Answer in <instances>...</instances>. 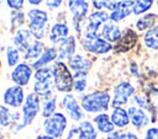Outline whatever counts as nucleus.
I'll return each instance as SVG.
<instances>
[{
    "instance_id": "obj_44",
    "label": "nucleus",
    "mask_w": 158,
    "mask_h": 139,
    "mask_svg": "<svg viewBox=\"0 0 158 139\" xmlns=\"http://www.w3.org/2000/svg\"><path fill=\"white\" fill-rule=\"evenodd\" d=\"M36 139H54V138H52V137H49L47 134H43V135H38Z\"/></svg>"
},
{
    "instance_id": "obj_33",
    "label": "nucleus",
    "mask_w": 158,
    "mask_h": 139,
    "mask_svg": "<svg viewBox=\"0 0 158 139\" xmlns=\"http://www.w3.org/2000/svg\"><path fill=\"white\" fill-rule=\"evenodd\" d=\"M10 23H11V30L16 28V27H21L25 23V15L21 10H12L11 16H10Z\"/></svg>"
},
{
    "instance_id": "obj_17",
    "label": "nucleus",
    "mask_w": 158,
    "mask_h": 139,
    "mask_svg": "<svg viewBox=\"0 0 158 139\" xmlns=\"http://www.w3.org/2000/svg\"><path fill=\"white\" fill-rule=\"evenodd\" d=\"M136 42H137V34L132 30H126L123 36H121V38L117 41V43H116L114 49L116 52H118V53L127 52L128 49H131L135 46Z\"/></svg>"
},
{
    "instance_id": "obj_48",
    "label": "nucleus",
    "mask_w": 158,
    "mask_h": 139,
    "mask_svg": "<svg viewBox=\"0 0 158 139\" xmlns=\"http://www.w3.org/2000/svg\"><path fill=\"white\" fill-rule=\"evenodd\" d=\"M77 139H78V138H77Z\"/></svg>"
},
{
    "instance_id": "obj_42",
    "label": "nucleus",
    "mask_w": 158,
    "mask_h": 139,
    "mask_svg": "<svg viewBox=\"0 0 158 139\" xmlns=\"http://www.w3.org/2000/svg\"><path fill=\"white\" fill-rule=\"evenodd\" d=\"M120 132H116V130H114L112 133H110V134H107V138L106 139H120Z\"/></svg>"
},
{
    "instance_id": "obj_11",
    "label": "nucleus",
    "mask_w": 158,
    "mask_h": 139,
    "mask_svg": "<svg viewBox=\"0 0 158 139\" xmlns=\"http://www.w3.org/2000/svg\"><path fill=\"white\" fill-rule=\"evenodd\" d=\"M32 76V66L27 63H20L16 65L11 73V80L17 86H26L30 82V79Z\"/></svg>"
},
{
    "instance_id": "obj_36",
    "label": "nucleus",
    "mask_w": 158,
    "mask_h": 139,
    "mask_svg": "<svg viewBox=\"0 0 158 139\" xmlns=\"http://www.w3.org/2000/svg\"><path fill=\"white\" fill-rule=\"evenodd\" d=\"M154 18H156L154 15H146V16H143L142 18H139L137 21V28L139 31H143V30L151 27L153 25V22H154Z\"/></svg>"
},
{
    "instance_id": "obj_20",
    "label": "nucleus",
    "mask_w": 158,
    "mask_h": 139,
    "mask_svg": "<svg viewBox=\"0 0 158 139\" xmlns=\"http://www.w3.org/2000/svg\"><path fill=\"white\" fill-rule=\"evenodd\" d=\"M128 112V117H130V122L136 127V128H142L144 125L148 124V117L147 114L143 112V109L137 108V107H130L127 109Z\"/></svg>"
},
{
    "instance_id": "obj_21",
    "label": "nucleus",
    "mask_w": 158,
    "mask_h": 139,
    "mask_svg": "<svg viewBox=\"0 0 158 139\" xmlns=\"http://www.w3.org/2000/svg\"><path fill=\"white\" fill-rule=\"evenodd\" d=\"M94 122L96 124V128L99 132L104 133V134H110L114 132L115 129V125L111 121V118L106 114V113H99L95 118H94Z\"/></svg>"
},
{
    "instance_id": "obj_39",
    "label": "nucleus",
    "mask_w": 158,
    "mask_h": 139,
    "mask_svg": "<svg viewBox=\"0 0 158 139\" xmlns=\"http://www.w3.org/2000/svg\"><path fill=\"white\" fill-rule=\"evenodd\" d=\"M144 139H158V128H149L146 132Z\"/></svg>"
},
{
    "instance_id": "obj_34",
    "label": "nucleus",
    "mask_w": 158,
    "mask_h": 139,
    "mask_svg": "<svg viewBox=\"0 0 158 139\" xmlns=\"http://www.w3.org/2000/svg\"><path fill=\"white\" fill-rule=\"evenodd\" d=\"M91 1H93V6L98 9V11H100L101 9H109L112 11L117 4L115 0H91Z\"/></svg>"
},
{
    "instance_id": "obj_24",
    "label": "nucleus",
    "mask_w": 158,
    "mask_h": 139,
    "mask_svg": "<svg viewBox=\"0 0 158 139\" xmlns=\"http://www.w3.org/2000/svg\"><path fill=\"white\" fill-rule=\"evenodd\" d=\"M111 121L114 123L115 127L118 128H123L130 123V117H128V112L126 109H123L122 107H117L114 108L112 113H111Z\"/></svg>"
},
{
    "instance_id": "obj_37",
    "label": "nucleus",
    "mask_w": 158,
    "mask_h": 139,
    "mask_svg": "<svg viewBox=\"0 0 158 139\" xmlns=\"http://www.w3.org/2000/svg\"><path fill=\"white\" fill-rule=\"evenodd\" d=\"M6 4L10 9L12 10H21L23 4H25V0H6Z\"/></svg>"
},
{
    "instance_id": "obj_2",
    "label": "nucleus",
    "mask_w": 158,
    "mask_h": 139,
    "mask_svg": "<svg viewBox=\"0 0 158 139\" xmlns=\"http://www.w3.org/2000/svg\"><path fill=\"white\" fill-rule=\"evenodd\" d=\"M110 95L105 91H94L91 93L84 95L80 100V106L85 112L100 113L109 108Z\"/></svg>"
},
{
    "instance_id": "obj_10",
    "label": "nucleus",
    "mask_w": 158,
    "mask_h": 139,
    "mask_svg": "<svg viewBox=\"0 0 158 139\" xmlns=\"http://www.w3.org/2000/svg\"><path fill=\"white\" fill-rule=\"evenodd\" d=\"M62 105H63L64 109L67 111V113H68V116H69V118H70L72 121L80 122V121L84 118L83 108H81V106H79V103L77 102L74 95H72V93H65L64 97H63Z\"/></svg>"
},
{
    "instance_id": "obj_15",
    "label": "nucleus",
    "mask_w": 158,
    "mask_h": 139,
    "mask_svg": "<svg viewBox=\"0 0 158 139\" xmlns=\"http://www.w3.org/2000/svg\"><path fill=\"white\" fill-rule=\"evenodd\" d=\"M69 27L63 22H56L49 30V41L53 44H60L69 37Z\"/></svg>"
},
{
    "instance_id": "obj_5",
    "label": "nucleus",
    "mask_w": 158,
    "mask_h": 139,
    "mask_svg": "<svg viewBox=\"0 0 158 139\" xmlns=\"http://www.w3.org/2000/svg\"><path fill=\"white\" fill-rule=\"evenodd\" d=\"M68 121L67 117L62 112H56L52 117L46 118L43 122V129L44 133L54 139L62 138L65 128H67Z\"/></svg>"
},
{
    "instance_id": "obj_32",
    "label": "nucleus",
    "mask_w": 158,
    "mask_h": 139,
    "mask_svg": "<svg viewBox=\"0 0 158 139\" xmlns=\"http://www.w3.org/2000/svg\"><path fill=\"white\" fill-rule=\"evenodd\" d=\"M35 79H36V81H42V82L52 81V80H53V71H52V68L44 66V68L37 69V70L35 71Z\"/></svg>"
},
{
    "instance_id": "obj_46",
    "label": "nucleus",
    "mask_w": 158,
    "mask_h": 139,
    "mask_svg": "<svg viewBox=\"0 0 158 139\" xmlns=\"http://www.w3.org/2000/svg\"><path fill=\"white\" fill-rule=\"evenodd\" d=\"M0 5H1V0H0Z\"/></svg>"
},
{
    "instance_id": "obj_14",
    "label": "nucleus",
    "mask_w": 158,
    "mask_h": 139,
    "mask_svg": "<svg viewBox=\"0 0 158 139\" xmlns=\"http://www.w3.org/2000/svg\"><path fill=\"white\" fill-rule=\"evenodd\" d=\"M32 39L33 36L28 28H19L14 36V44L21 53H25L28 47L33 43Z\"/></svg>"
},
{
    "instance_id": "obj_41",
    "label": "nucleus",
    "mask_w": 158,
    "mask_h": 139,
    "mask_svg": "<svg viewBox=\"0 0 158 139\" xmlns=\"http://www.w3.org/2000/svg\"><path fill=\"white\" fill-rule=\"evenodd\" d=\"M120 139H138V138H137V135H135L131 132H125V133L120 134Z\"/></svg>"
},
{
    "instance_id": "obj_28",
    "label": "nucleus",
    "mask_w": 158,
    "mask_h": 139,
    "mask_svg": "<svg viewBox=\"0 0 158 139\" xmlns=\"http://www.w3.org/2000/svg\"><path fill=\"white\" fill-rule=\"evenodd\" d=\"M57 107V98L56 96H52L49 98H46L42 103V116L44 118H49L56 113Z\"/></svg>"
},
{
    "instance_id": "obj_9",
    "label": "nucleus",
    "mask_w": 158,
    "mask_h": 139,
    "mask_svg": "<svg viewBox=\"0 0 158 139\" xmlns=\"http://www.w3.org/2000/svg\"><path fill=\"white\" fill-rule=\"evenodd\" d=\"M25 98L26 97H25L23 89L21 86H17V85L7 87L4 92V96H2L5 106L12 107V108H19L20 106H22L25 102Z\"/></svg>"
},
{
    "instance_id": "obj_6",
    "label": "nucleus",
    "mask_w": 158,
    "mask_h": 139,
    "mask_svg": "<svg viewBox=\"0 0 158 139\" xmlns=\"http://www.w3.org/2000/svg\"><path fill=\"white\" fill-rule=\"evenodd\" d=\"M81 46L86 52L94 54H105L112 49L111 43L100 37L98 33H85L81 41Z\"/></svg>"
},
{
    "instance_id": "obj_19",
    "label": "nucleus",
    "mask_w": 158,
    "mask_h": 139,
    "mask_svg": "<svg viewBox=\"0 0 158 139\" xmlns=\"http://www.w3.org/2000/svg\"><path fill=\"white\" fill-rule=\"evenodd\" d=\"M58 58V52L54 47H49V48H46L44 52L42 53V55L35 62L31 64L32 69H40V68H44L47 66L49 63H52L54 59Z\"/></svg>"
},
{
    "instance_id": "obj_8",
    "label": "nucleus",
    "mask_w": 158,
    "mask_h": 139,
    "mask_svg": "<svg viewBox=\"0 0 158 139\" xmlns=\"http://www.w3.org/2000/svg\"><path fill=\"white\" fill-rule=\"evenodd\" d=\"M135 92V87L127 82V81H122L120 84H117L114 89V98L111 102V106L114 108L117 107H122L123 105L127 103L128 97H131Z\"/></svg>"
},
{
    "instance_id": "obj_31",
    "label": "nucleus",
    "mask_w": 158,
    "mask_h": 139,
    "mask_svg": "<svg viewBox=\"0 0 158 139\" xmlns=\"http://www.w3.org/2000/svg\"><path fill=\"white\" fill-rule=\"evenodd\" d=\"M15 114L10 112V109L6 106L0 105V127H9L12 122H15Z\"/></svg>"
},
{
    "instance_id": "obj_4",
    "label": "nucleus",
    "mask_w": 158,
    "mask_h": 139,
    "mask_svg": "<svg viewBox=\"0 0 158 139\" xmlns=\"http://www.w3.org/2000/svg\"><path fill=\"white\" fill-rule=\"evenodd\" d=\"M40 107H41L40 96L36 95L35 92L28 93L22 105V123L20 125V129H22L23 127H26L33 122V119L36 118V116L40 112Z\"/></svg>"
},
{
    "instance_id": "obj_25",
    "label": "nucleus",
    "mask_w": 158,
    "mask_h": 139,
    "mask_svg": "<svg viewBox=\"0 0 158 139\" xmlns=\"http://www.w3.org/2000/svg\"><path fill=\"white\" fill-rule=\"evenodd\" d=\"M44 52V46L41 41H33V43L28 47V49L25 52V59L30 60V62H36L42 53Z\"/></svg>"
},
{
    "instance_id": "obj_30",
    "label": "nucleus",
    "mask_w": 158,
    "mask_h": 139,
    "mask_svg": "<svg viewBox=\"0 0 158 139\" xmlns=\"http://www.w3.org/2000/svg\"><path fill=\"white\" fill-rule=\"evenodd\" d=\"M6 60L9 66H16L20 64V50L15 46H9L6 48Z\"/></svg>"
},
{
    "instance_id": "obj_23",
    "label": "nucleus",
    "mask_w": 158,
    "mask_h": 139,
    "mask_svg": "<svg viewBox=\"0 0 158 139\" xmlns=\"http://www.w3.org/2000/svg\"><path fill=\"white\" fill-rule=\"evenodd\" d=\"M68 65H69V69H72L74 73L75 71H88L91 66V62L88 58L77 54L68 60Z\"/></svg>"
},
{
    "instance_id": "obj_1",
    "label": "nucleus",
    "mask_w": 158,
    "mask_h": 139,
    "mask_svg": "<svg viewBox=\"0 0 158 139\" xmlns=\"http://www.w3.org/2000/svg\"><path fill=\"white\" fill-rule=\"evenodd\" d=\"M53 71V85L59 92L70 93L74 85L73 74L70 73L68 65L60 60H57L52 65Z\"/></svg>"
},
{
    "instance_id": "obj_43",
    "label": "nucleus",
    "mask_w": 158,
    "mask_h": 139,
    "mask_svg": "<svg viewBox=\"0 0 158 139\" xmlns=\"http://www.w3.org/2000/svg\"><path fill=\"white\" fill-rule=\"evenodd\" d=\"M42 1H44V0H28V4H30V5H33V6H37V5H40Z\"/></svg>"
},
{
    "instance_id": "obj_35",
    "label": "nucleus",
    "mask_w": 158,
    "mask_h": 139,
    "mask_svg": "<svg viewBox=\"0 0 158 139\" xmlns=\"http://www.w3.org/2000/svg\"><path fill=\"white\" fill-rule=\"evenodd\" d=\"M153 0H135V9L133 12L136 15H139L144 11H147L151 6H152Z\"/></svg>"
},
{
    "instance_id": "obj_12",
    "label": "nucleus",
    "mask_w": 158,
    "mask_h": 139,
    "mask_svg": "<svg viewBox=\"0 0 158 139\" xmlns=\"http://www.w3.org/2000/svg\"><path fill=\"white\" fill-rule=\"evenodd\" d=\"M110 18V15L106 14L105 11L100 10V11H95L93 14H90L88 16L86 20V25H85V33H96L98 28L106 23L107 20Z\"/></svg>"
},
{
    "instance_id": "obj_47",
    "label": "nucleus",
    "mask_w": 158,
    "mask_h": 139,
    "mask_svg": "<svg viewBox=\"0 0 158 139\" xmlns=\"http://www.w3.org/2000/svg\"><path fill=\"white\" fill-rule=\"evenodd\" d=\"M0 139H1V138H0Z\"/></svg>"
},
{
    "instance_id": "obj_16",
    "label": "nucleus",
    "mask_w": 158,
    "mask_h": 139,
    "mask_svg": "<svg viewBox=\"0 0 158 139\" xmlns=\"http://www.w3.org/2000/svg\"><path fill=\"white\" fill-rule=\"evenodd\" d=\"M75 37L74 36H69L64 42H62L57 49L58 52V60L63 62L65 59H70L72 57H74V52H75Z\"/></svg>"
},
{
    "instance_id": "obj_18",
    "label": "nucleus",
    "mask_w": 158,
    "mask_h": 139,
    "mask_svg": "<svg viewBox=\"0 0 158 139\" xmlns=\"http://www.w3.org/2000/svg\"><path fill=\"white\" fill-rule=\"evenodd\" d=\"M101 34H102L104 39H106L110 43H114L121 38V30L118 28V26L114 21H107L102 26Z\"/></svg>"
},
{
    "instance_id": "obj_13",
    "label": "nucleus",
    "mask_w": 158,
    "mask_h": 139,
    "mask_svg": "<svg viewBox=\"0 0 158 139\" xmlns=\"http://www.w3.org/2000/svg\"><path fill=\"white\" fill-rule=\"evenodd\" d=\"M135 9V1L126 0V1H118L115 6V9L110 14V20L114 22L121 21L125 17H127L131 12H133Z\"/></svg>"
},
{
    "instance_id": "obj_45",
    "label": "nucleus",
    "mask_w": 158,
    "mask_h": 139,
    "mask_svg": "<svg viewBox=\"0 0 158 139\" xmlns=\"http://www.w3.org/2000/svg\"><path fill=\"white\" fill-rule=\"evenodd\" d=\"M120 1H126V0H120Z\"/></svg>"
},
{
    "instance_id": "obj_38",
    "label": "nucleus",
    "mask_w": 158,
    "mask_h": 139,
    "mask_svg": "<svg viewBox=\"0 0 158 139\" xmlns=\"http://www.w3.org/2000/svg\"><path fill=\"white\" fill-rule=\"evenodd\" d=\"M133 100H135V102H136L138 106L144 107V108L148 107V100H147L146 97H143V96H141V95H136V96L133 97Z\"/></svg>"
},
{
    "instance_id": "obj_40",
    "label": "nucleus",
    "mask_w": 158,
    "mask_h": 139,
    "mask_svg": "<svg viewBox=\"0 0 158 139\" xmlns=\"http://www.w3.org/2000/svg\"><path fill=\"white\" fill-rule=\"evenodd\" d=\"M62 1L63 0H46V6L51 10H54L62 5Z\"/></svg>"
},
{
    "instance_id": "obj_27",
    "label": "nucleus",
    "mask_w": 158,
    "mask_h": 139,
    "mask_svg": "<svg viewBox=\"0 0 158 139\" xmlns=\"http://www.w3.org/2000/svg\"><path fill=\"white\" fill-rule=\"evenodd\" d=\"M86 77H88V71H75L73 74V79H74L73 90H75L77 92H83L86 89Z\"/></svg>"
},
{
    "instance_id": "obj_26",
    "label": "nucleus",
    "mask_w": 158,
    "mask_h": 139,
    "mask_svg": "<svg viewBox=\"0 0 158 139\" xmlns=\"http://www.w3.org/2000/svg\"><path fill=\"white\" fill-rule=\"evenodd\" d=\"M52 81H35L33 85V92L36 95H38L40 97H42L43 100L52 97Z\"/></svg>"
},
{
    "instance_id": "obj_29",
    "label": "nucleus",
    "mask_w": 158,
    "mask_h": 139,
    "mask_svg": "<svg viewBox=\"0 0 158 139\" xmlns=\"http://www.w3.org/2000/svg\"><path fill=\"white\" fill-rule=\"evenodd\" d=\"M144 44L151 49L158 48V26L153 27L144 34Z\"/></svg>"
},
{
    "instance_id": "obj_3",
    "label": "nucleus",
    "mask_w": 158,
    "mask_h": 139,
    "mask_svg": "<svg viewBox=\"0 0 158 139\" xmlns=\"http://www.w3.org/2000/svg\"><path fill=\"white\" fill-rule=\"evenodd\" d=\"M28 17V30L31 31L33 38L40 41L46 34V25L48 22V14L41 9H31L27 12Z\"/></svg>"
},
{
    "instance_id": "obj_22",
    "label": "nucleus",
    "mask_w": 158,
    "mask_h": 139,
    "mask_svg": "<svg viewBox=\"0 0 158 139\" xmlns=\"http://www.w3.org/2000/svg\"><path fill=\"white\" fill-rule=\"evenodd\" d=\"M78 128V139H96L98 132L94 124L89 121H81Z\"/></svg>"
},
{
    "instance_id": "obj_7",
    "label": "nucleus",
    "mask_w": 158,
    "mask_h": 139,
    "mask_svg": "<svg viewBox=\"0 0 158 139\" xmlns=\"http://www.w3.org/2000/svg\"><path fill=\"white\" fill-rule=\"evenodd\" d=\"M68 9L73 16V23L77 32H80V23L89 11L88 0H68Z\"/></svg>"
}]
</instances>
